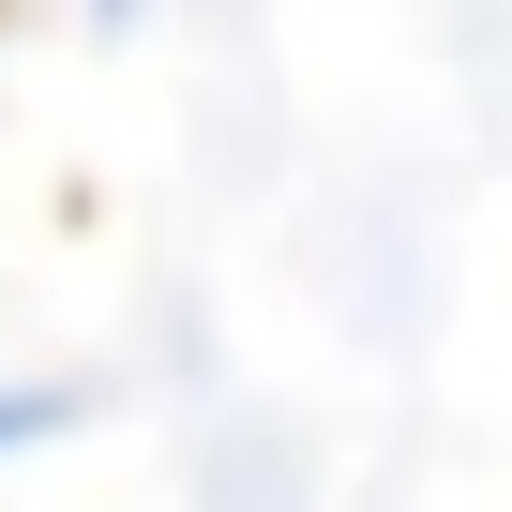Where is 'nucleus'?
Listing matches in <instances>:
<instances>
[{
	"label": "nucleus",
	"instance_id": "1",
	"mask_svg": "<svg viewBox=\"0 0 512 512\" xmlns=\"http://www.w3.org/2000/svg\"><path fill=\"white\" fill-rule=\"evenodd\" d=\"M76 407H91L76 377H0V467H16V452H46V437H61Z\"/></svg>",
	"mask_w": 512,
	"mask_h": 512
}]
</instances>
